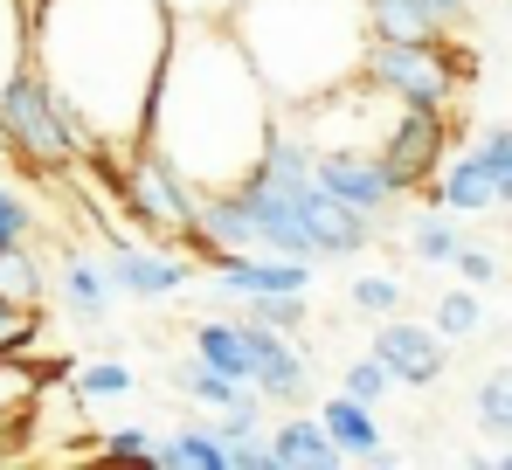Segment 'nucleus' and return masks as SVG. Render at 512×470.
I'll return each instance as SVG.
<instances>
[{
    "mask_svg": "<svg viewBox=\"0 0 512 470\" xmlns=\"http://www.w3.org/2000/svg\"><path fill=\"white\" fill-rule=\"evenodd\" d=\"M298 208H305V229H312V263H319V256H360V249L381 235V222H374L367 208H353V201H340V194H326L319 180L298 194Z\"/></svg>",
    "mask_w": 512,
    "mask_h": 470,
    "instance_id": "obj_11",
    "label": "nucleus"
},
{
    "mask_svg": "<svg viewBox=\"0 0 512 470\" xmlns=\"http://www.w3.org/2000/svg\"><path fill=\"white\" fill-rule=\"evenodd\" d=\"M104 263H111L118 298H173V291H187L194 270H201V256H173L160 242H125V235L104 242Z\"/></svg>",
    "mask_w": 512,
    "mask_h": 470,
    "instance_id": "obj_7",
    "label": "nucleus"
},
{
    "mask_svg": "<svg viewBox=\"0 0 512 470\" xmlns=\"http://www.w3.org/2000/svg\"><path fill=\"white\" fill-rule=\"evenodd\" d=\"M374 353L388 360V374L402 388H436L450 374V339L436 325H416V318H381L374 325Z\"/></svg>",
    "mask_w": 512,
    "mask_h": 470,
    "instance_id": "obj_8",
    "label": "nucleus"
},
{
    "mask_svg": "<svg viewBox=\"0 0 512 470\" xmlns=\"http://www.w3.org/2000/svg\"><path fill=\"white\" fill-rule=\"evenodd\" d=\"M402 298H409L402 277H353V305H360L367 318H395V312H402Z\"/></svg>",
    "mask_w": 512,
    "mask_h": 470,
    "instance_id": "obj_30",
    "label": "nucleus"
},
{
    "mask_svg": "<svg viewBox=\"0 0 512 470\" xmlns=\"http://www.w3.org/2000/svg\"><path fill=\"white\" fill-rule=\"evenodd\" d=\"M471 408H478V429H492V436L512 443V367H492L478 381V394H471Z\"/></svg>",
    "mask_w": 512,
    "mask_h": 470,
    "instance_id": "obj_24",
    "label": "nucleus"
},
{
    "mask_svg": "<svg viewBox=\"0 0 512 470\" xmlns=\"http://www.w3.org/2000/svg\"><path fill=\"white\" fill-rule=\"evenodd\" d=\"M167 381H173V394H187V401H201V408H243V401H263V394H256V381L222 374V367H215V360H201V353L173 360Z\"/></svg>",
    "mask_w": 512,
    "mask_h": 470,
    "instance_id": "obj_16",
    "label": "nucleus"
},
{
    "mask_svg": "<svg viewBox=\"0 0 512 470\" xmlns=\"http://www.w3.org/2000/svg\"><path fill=\"white\" fill-rule=\"evenodd\" d=\"M243 332H250V353H256V394L298 408V401L312 394V360H305L298 332H277V325H263V318H243Z\"/></svg>",
    "mask_w": 512,
    "mask_h": 470,
    "instance_id": "obj_10",
    "label": "nucleus"
},
{
    "mask_svg": "<svg viewBox=\"0 0 512 470\" xmlns=\"http://www.w3.org/2000/svg\"><path fill=\"white\" fill-rule=\"evenodd\" d=\"M56 284H63V305L84 318V325H104V318H111L118 284H111V263H104V256H90V249H63Z\"/></svg>",
    "mask_w": 512,
    "mask_h": 470,
    "instance_id": "obj_13",
    "label": "nucleus"
},
{
    "mask_svg": "<svg viewBox=\"0 0 512 470\" xmlns=\"http://www.w3.org/2000/svg\"><path fill=\"white\" fill-rule=\"evenodd\" d=\"M450 270H457L464 284H478V291L506 277V263H499V249H492V242H471V235H464V249H457V263H450Z\"/></svg>",
    "mask_w": 512,
    "mask_h": 470,
    "instance_id": "obj_32",
    "label": "nucleus"
},
{
    "mask_svg": "<svg viewBox=\"0 0 512 470\" xmlns=\"http://www.w3.org/2000/svg\"><path fill=\"white\" fill-rule=\"evenodd\" d=\"M173 21L167 0H35V70L90 159H125L146 139Z\"/></svg>",
    "mask_w": 512,
    "mask_h": 470,
    "instance_id": "obj_1",
    "label": "nucleus"
},
{
    "mask_svg": "<svg viewBox=\"0 0 512 470\" xmlns=\"http://www.w3.org/2000/svg\"><path fill=\"white\" fill-rule=\"evenodd\" d=\"M312 173H319V187H326V194H340V201H353V208H367L374 222L402 201V187L388 180L381 153H367V146H326Z\"/></svg>",
    "mask_w": 512,
    "mask_h": 470,
    "instance_id": "obj_9",
    "label": "nucleus"
},
{
    "mask_svg": "<svg viewBox=\"0 0 512 470\" xmlns=\"http://www.w3.org/2000/svg\"><path fill=\"white\" fill-rule=\"evenodd\" d=\"M35 63V0H0V90Z\"/></svg>",
    "mask_w": 512,
    "mask_h": 470,
    "instance_id": "obj_21",
    "label": "nucleus"
},
{
    "mask_svg": "<svg viewBox=\"0 0 512 470\" xmlns=\"http://www.w3.org/2000/svg\"><path fill=\"white\" fill-rule=\"evenodd\" d=\"M0 125H7V139H14V159H21L28 173H42V180L77 173L90 159L84 132L70 125V111L56 104V90H49V77H42L35 63L0 90Z\"/></svg>",
    "mask_w": 512,
    "mask_h": 470,
    "instance_id": "obj_4",
    "label": "nucleus"
},
{
    "mask_svg": "<svg viewBox=\"0 0 512 470\" xmlns=\"http://www.w3.org/2000/svg\"><path fill=\"white\" fill-rule=\"evenodd\" d=\"M70 381H77V401H111V394H132V367L125 360H90Z\"/></svg>",
    "mask_w": 512,
    "mask_h": 470,
    "instance_id": "obj_28",
    "label": "nucleus"
},
{
    "mask_svg": "<svg viewBox=\"0 0 512 470\" xmlns=\"http://www.w3.org/2000/svg\"><path fill=\"white\" fill-rule=\"evenodd\" d=\"M229 470H277L270 436H263V429H250V436H229Z\"/></svg>",
    "mask_w": 512,
    "mask_h": 470,
    "instance_id": "obj_34",
    "label": "nucleus"
},
{
    "mask_svg": "<svg viewBox=\"0 0 512 470\" xmlns=\"http://www.w3.org/2000/svg\"><path fill=\"white\" fill-rule=\"evenodd\" d=\"M319 422L333 429V443H340L346 457H388V436H381V422H374V401H360V394L340 388L319 408Z\"/></svg>",
    "mask_w": 512,
    "mask_h": 470,
    "instance_id": "obj_17",
    "label": "nucleus"
},
{
    "mask_svg": "<svg viewBox=\"0 0 512 470\" xmlns=\"http://www.w3.org/2000/svg\"><path fill=\"white\" fill-rule=\"evenodd\" d=\"M77 374V360H28V353H0V422H35V408H42V394L56 388V381H70Z\"/></svg>",
    "mask_w": 512,
    "mask_h": 470,
    "instance_id": "obj_12",
    "label": "nucleus"
},
{
    "mask_svg": "<svg viewBox=\"0 0 512 470\" xmlns=\"http://www.w3.org/2000/svg\"><path fill=\"white\" fill-rule=\"evenodd\" d=\"M42 339V298H7L0 291V353H28Z\"/></svg>",
    "mask_w": 512,
    "mask_h": 470,
    "instance_id": "obj_25",
    "label": "nucleus"
},
{
    "mask_svg": "<svg viewBox=\"0 0 512 470\" xmlns=\"http://www.w3.org/2000/svg\"><path fill=\"white\" fill-rule=\"evenodd\" d=\"M381 166H388V180L402 194L436 187V173L450 166V118L436 104H402L395 125H388V139H381Z\"/></svg>",
    "mask_w": 512,
    "mask_h": 470,
    "instance_id": "obj_6",
    "label": "nucleus"
},
{
    "mask_svg": "<svg viewBox=\"0 0 512 470\" xmlns=\"http://www.w3.org/2000/svg\"><path fill=\"white\" fill-rule=\"evenodd\" d=\"M478 159L492 166L499 208H512V125H492V132H478Z\"/></svg>",
    "mask_w": 512,
    "mask_h": 470,
    "instance_id": "obj_29",
    "label": "nucleus"
},
{
    "mask_svg": "<svg viewBox=\"0 0 512 470\" xmlns=\"http://www.w3.org/2000/svg\"><path fill=\"white\" fill-rule=\"evenodd\" d=\"M471 49H457L450 35H436V42H388V35H374L367 42V77L381 83V90H395L402 104H436V111H450L457 97H464V83H471Z\"/></svg>",
    "mask_w": 512,
    "mask_h": 470,
    "instance_id": "obj_5",
    "label": "nucleus"
},
{
    "mask_svg": "<svg viewBox=\"0 0 512 470\" xmlns=\"http://www.w3.org/2000/svg\"><path fill=\"white\" fill-rule=\"evenodd\" d=\"M28 235H35V201L21 187H7V173H0V249L7 242H28Z\"/></svg>",
    "mask_w": 512,
    "mask_h": 470,
    "instance_id": "obj_31",
    "label": "nucleus"
},
{
    "mask_svg": "<svg viewBox=\"0 0 512 470\" xmlns=\"http://www.w3.org/2000/svg\"><path fill=\"white\" fill-rule=\"evenodd\" d=\"M229 28L284 111L367 77V0H236Z\"/></svg>",
    "mask_w": 512,
    "mask_h": 470,
    "instance_id": "obj_3",
    "label": "nucleus"
},
{
    "mask_svg": "<svg viewBox=\"0 0 512 470\" xmlns=\"http://www.w3.org/2000/svg\"><path fill=\"white\" fill-rule=\"evenodd\" d=\"M21 436H28L21 422H0V464H7V457H21Z\"/></svg>",
    "mask_w": 512,
    "mask_h": 470,
    "instance_id": "obj_35",
    "label": "nucleus"
},
{
    "mask_svg": "<svg viewBox=\"0 0 512 470\" xmlns=\"http://www.w3.org/2000/svg\"><path fill=\"white\" fill-rule=\"evenodd\" d=\"M270 450H277V470H284V464L333 470L346 457L340 443H333V429H326L319 415H298V408H284V422H270Z\"/></svg>",
    "mask_w": 512,
    "mask_h": 470,
    "instance_id": "obj_15",
    "label": "nucleus"
},
{
    "mask_svg": "<svg viewBox=\"0 0 512 470\" xmlns=\"http://www.w3.org/2000/svg\"><path fill=\"white\" fill-rule=\"evenodd\" d=\"M194 353L215 360V367L236 374V381H256V353H250L243 318H194Z\"/></svg>",
    "mask_w": 512,
    "mask_h": 470,
    "instance_id": "obj_18",
    "label": "nucleus"
},
{
    "mask_svg": "<svg viewBox=\"0 0 512 470\" xmlns=\"http://www.w3.org/2000/svg\"><path fill=\"white\" fill-rule=\"evenodd\" d=\"M429 201H436V208H450V215H485V208H499L492 166L478 159V146H464V153H457L450 166H443V173H436Z\"/></svg>",
    "mask_w": 512,
    "mask_h": 470,
    "instance_id": "obj_14",
    "label": "nucleus"
},
{
    "mask_svg": "<svg viewBox=\"0 0 512 470\" xmlns=\"http://www.w3.org/2000/svg\"><path fill=\"white\" fill-rule=\"evenodd\" d=\"M409 242H416V263H457V249H464V215H450V208L429 201V215L409 229Z\"/></svg>",
    "mask_w": 512,
    "mask_h": 470,
    "instance_id": "obj_22",
    "label": "nucleus"
},
{
    "mask_svg": "<svg viewBox=\"0 0 512 470\" xmlns=\"http://www.w3.org/2000/svg\"><path fill=\"white\" fill-rule=\"evenodd\" d=\"M277 118H284V104L250 63L229 14L222 21H173L167 70H160L153 118H146V146H160L208 194V187L250 180Z\"/></svg>",
    "mask_w": 512,
    "mask_h": 470,
    "instance_id": "obj_2",
    "label": "nucleus"
},
{
    "mask_svg": "<svg viewBox=\"0 0 512 470\" xmlns=\"http://www.w3.org/2000/svg\"><path fill=\"white\" fill-rule=\"evenodd\" d=\"M367 28L388 35V42H436V35H450L429 0H367Z\"/></svg>",
    "mask_w": 512,
    "mask_h": 470,
    "instance_id": "obj_20",
    "label": "nucleus"
},
{
    "mask_svg": "<svg viewBox=\"0 0 512 470\" xmlns=\"http://www.w3.org/2000/svg\"><path fill=\"white\" fill-rule=\"evenodd\" d=\"M0 291H7V298H42V291H49V270H42V256H35L28 242H7V249H0Z\"/></svg>",
    "mask_w": 512,
    "mask_h": 470,
    "instance_id": "obj_23",
    "label": "nucleus"
},
{
    "mask_svg": "<svg viewBox=\"0 0 512 470\" xmlns=\"http://www.w3.org/2000/svg\"><path fill=\"white\" fill-rule=\"evenodd\" d=\"M97 450H104V457H132V464H153V457H160V436L139 429V422H125V429H111Z\"/></svg>",
    "mask_w": 512,
    "mask_h": 470,
    "instance_id": "obj_33",
    "label": "nucleus"
},
{
    "mask_svg": "<svg viewBox=\"0 0 512 470\" xmlns=\"http://www.w3.org/2000/svg\"><path fill=\"white\" fill-rule=\"evenodd\" d=\"M340 388L360 394V401H388L402 381L388 374V360H381V353H360V360H346V367H340Z\"/></svg>",
    "mask_w": 512,
    "mask_h": 470,
    "instance_id": "obj_27",
    "label": "nucleus"
},
{
    "mask_svg": "<svg viewBox=\"0 0 512 470\" xmlns=\"http://www.w3.org/2000/svg\"><path fill=\"white\" fill-rule=\"evenodd\" d=\"M160 470H229V443H222V429L215 422H187V429H173L160 436Z\"/></svg>",
    "mask_w": 512,
    "mask_h": 470,
    "instance_id": "obj_19",
    "label": "nucleus"
},
{
    "mask_svg": "<svg viewBox=\"0 0 512 470\" xmlns=\"http://www.w3.org/2000/svg\"><path fill=\"white\" fill-rule=\"evenodd\" d=\"M7 166H21V159H14V139H7V125H0V173H7Z\"/></svg>",
    "mask_w": 512,
    "mask_h": 470,
    "instance_id": "obj_36",
    "label": "nucleus"
},
{
    "mask_svg": "<svg viewBox=\"0 0 512 470\" xmlns=\"http://www.w3.org/2000/svg\"><path fill=\"white\" fill-rule=\"evenodd\" d=\"M436 332H443V339H471V332H485L478 284H464V291H443V298H436Z\"/></svg>",
    "mask_w": 512,
    "mask_h": 470,
    "instance_id": "obj_26",
    "label": "nucleus"
}]
</instances>
